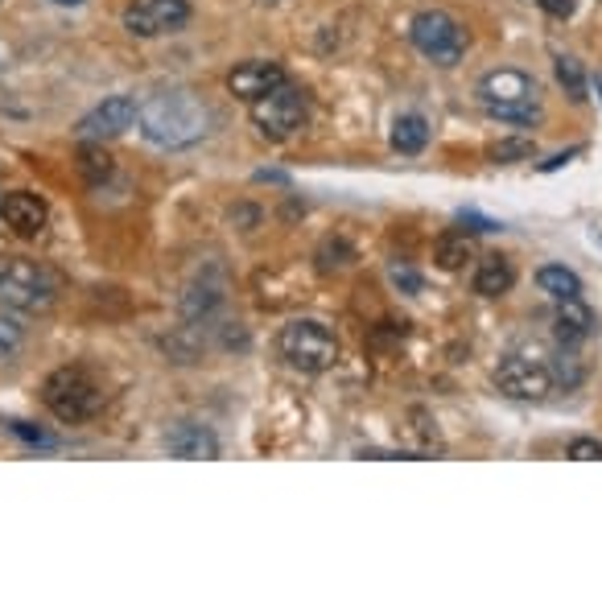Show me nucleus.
<instances>
[{"mask_svg": "<svg viewBox=\"0 0 602 606\" xmlns=\"http://www.w3.org/2000/svg\"><path fill=\"white\" fill-rule=\"evenodd\" d=\"M137 124H141V132L153 145H161V149H186V145L207 137L211 112H207V104H198L190 91H161V95H153L149 104L137 112Z\"/></svg>", "mask_w": 602, "mask_h": 606, "instance_id": "nucleus-1", "label": "nucleus"}, {"mask_svg": "<svg viewBox=\"0 0 602 606\" xmlns=\"http://www.w3.org/2000/svg\"><path fill=\"white\" fill-rule=\"evenodd\" d=\"M277 347H281V359L289 367H297V372H306V376H322V372H330V367L339 363V339H334L330 326L318 322V318L289 322L281 330Z\"/></svg>", "mask_w": 602, "mask_h": 606, "instance_id": "nucleus-2", "label": "nucleus"}, {"mask_svg": "<svg viewBox=\"0 0 602 606\" xmlns=\"http://www.w3.org/2000/svg\"><path fill=\"white\" fill-rule=\"evenodd\" d=\"M42 400L58 421L75 425V421H87V417L99 413L104 392H99V384L83 372V367H58V372L42 384Z\"/></svg>", "mask_w": 602, "mask_h": 606, "instance_id": "nucleus-3", "label": "nucleus"}, {"mask_svg": "<svg viewBox=\"0 0 602 606\" xmlns=\"http://www.w3.org/2000/svg\"><path fill=\"white\" fill-rule=\"evenodd\" d=\"M0 306L17 314H42L54 306V285L33 260H0Z\"/></svg>", "mask_w": 602, "mask_h": 606, "instance_id": "nucleus-4", "label": "nucleus"}, {"mask_svg": "<svg viewBox=\"0 0 602 606\" xmlns=\"http://www.w3.org/2000/svg\"><path fill=\"white\" fill-rule=\"evenodd\" d=\"M409 38L429 62H438V66H458L462 54H466V42H471V38H466V29H462V21H454L442 9L417 13L413 25H409Z\"/></svg>", "mask_w": 602, "mask_h": 606, "instance_id": "nucleus-5", "label": "nucleus"}, {"mask_svg": "<svg viewBox=\"0 0 602 606\" xmlns=\"http://www.w3.org/2000/svg\"><path fill=\"white\" fill-rule=\"evenodd\" d=\"M301 120H306V91L289 87V83H281L277 91L260 95L252 104V124L260 128V137H269V141H289L301 128Z\"/></svg>", "mask_w": 602, "mask_h": 606, "instance_id": "nucleus-6", "label": "nucleus"}, {"mask_svg": "<svg viewBox=\"0 0 602 606\" xmlns=\"http://www.w3.org/2000/svg\"><path fill=\"white\" fill-rule=\"evenodd\" d=\"M495 388L512 400H545L553 392V372H549V363L508 355L495 367Z\"/></svg>", "mask_w": 602, "mask_h": 606, "instance_id": "nucleus-7", "label": "nucleus"}, {"mask_svg": "<svg viewBox=\"0 0 602 606\" xmlns=\"http://www.w3.org/2000/svg\"><path fill=\"white\" fill-rule=\"evenodd\" d=\"M186 21H190L186 0H141V5H132L124 13L128 33H137V38H157V33L182 29Z\"/></svg>", "mask_w": 602, "mask_h": 606, "instance_id": "nucleus-8", "label": "nucleus"}, {"mask_svg": "<svg viewBox=\"0 0 602 606\" xmlns=\"http://www.w3.org/2000/svg\"><path fill=\"white\" fill-rule=\"evenodd\" d=\"M137 104H132L128 95H108L99 108H91L83 120H79V137L83 141H104V137H120L137 124Z\"/></svg>", "mask_w": 602, "mask_h": 606, "instance_id": "nucleus-9", "label": "nucleus"}, {"mask_svg": "<svg viewBox=\"0 0 602 606\" xmlns=\"http://www.w3.org/2000/svg\"><path fill=\"white\" fill-rule=\"evenodd\" d=\"M285 83V71L277 62H260V58H252V62H240L236 71L227 75V91L236 95V99H248V104H256L260 95H269V91H277Z\"/></svg>", "mask_w": 602, "mask_h": 606, "instance_id": "nucleus-10", "label": "nucleus"}, {"mask_svg": "<svg viewBox=\"0 0 602 606\" xmlns=\"http://www.w3.org/2000/svg\"><path fill=\"white\" fill-rule=\"evenodd\" d=\"M165 450H170L174 458H186V462H207V458H219V437L207 425L178 421L170 433H165Z\"/></svg>", "mask_w": 602, "mask_h": 606, "instance_id": "nucleus-11", "label": "nucleus"}, {"mask_svg": "<svg viewBox=\"0 0 602 606\" xmlns=\"http://www.w3.org/2000/svg\"><path fill=\"white\" fill-rule=\"evenodd\" d=\"M46 215H50L46 202L38 194H29V190H13V194H5V202H0V219H5L17 235H25V240L42 235Z\"/></svg>", "mask_w": 602, "mask_h": 606, "instance_id": "nucleus-12", "label": "nucleus"}, {"mask_svg": "<svg viewBox=\"0 0 602 606\" xmlns=\"http://www.w3.org/2000/svg\"><path fill=\"white\" fill-rule=\"evenodd\" d=\"M483 104H524V99H537V79L524 71H491L479 83Z\"/></svg>", "mask_w": 602, "mask_h": 606, "instance_id": "nucleus-13", "label": "nucleus"}, {"mask_svg": "<svg viewBox=\"0 0 602 606\" xmlns=\"http://www.w3.org/2000/svg\"><path fill=\"white\" fill-rule=\"evenodd\" d=\"M594 310L586 306L582 297H561V306H557V314H553V334L565 343V347H578V343H586L590 334H594Z\"/></svg>", "mask_w": 602, "mask_h": 606, "instance_id": "nucleus-14", "label": "nucleus"}, {"mask_svg": "<svg viewBox=\"0 0 602 606\" xmlns=\"http://www.w3.org/2000/svg\"><path fill=\"white\" fill-rule=\"evenodd\" d=\"M516 285V268L508 256H483L475 268V293L479 297H504Z\"/></svg>", "mask_w": 602, "mask_h": 606, "instance_id": "nucleus-15", "label": "nucleus"}, {"mask_svg": "<svg viewBox=\"0 0 602 606\" xmlns=\"http://www.w3.org/2000/svg\"><path fill=\"white\" fill-rule=\"evenodd\" d=\"M466 260H475V244H471V235L450 231V235H442V240L433 244V264L446 268V273H458V268H466Z\"/></svg>", "mask_w": 602, "mask_h": 606, "instance_id": "nucleus-16", "label": "nucleus"}, {"mask_svg": "<svg viewBox=\"0 0 602 606\" xmlns=\"http://www.w3.org/2000/svg\"><path fill=\"white\" fill-rule=\"evenodd\" d=\"M429 145V124H425V116H417V112H409V116H400L396 124H392V149L396 153H421Z\"/></svg>", "mask_w": 602, "mask_h": 606, "instance_id": "nucleus-17", "label": "nucleus"}, {"mask_svg": "<svg viewBox=\"0 0 602 606\" xmlns=\"http://www.w3.org/2000/svg\"><path fill=\"white\" fill-rule=\"evenodd\" d=\"M219 301H223V285L219 281H194L190 289H186V297H182V314L194 322V318H207L211 310H219Z\"/></svg>", "mask_w": 602, "mask_h": 606, "instance_id": "nucleus-18", "label": "nucleus"}, {"mask_svg": "<svg viewBox=\"0 0 602 606\" xmlns=\"http://www.w3.org/2000/svg\"><path fill=\"white\" fill-rule=\"evenodd\" d=\"M537 285L549 293V297H582V277L574 273V268H565V264H545L537 268Z\"/></svg>", "mask_w": 602, "mask_h": 606, "instance_id": "nucleus-19", "label": "nucleus"}, {"mask_svg": "<svg viewBox=\"0 0 602 606\" xmlns=\"http://www.w3.org/2000/svg\"><path fill=\"white\" fill-rule=\"evenodd\" d=\"M483 108H487V116H495V120L524 124V128H532V124L545 120V108L537 104V99H524V104H483Z\"/></svg>", "mask_w": 602, "mask_h": 606, "instance_id": "nucleus-20", "label": "nucleus"}, {"mask_svg": "<svg viewBox=\"0 0 602 606\" xmlns=\"http://www.w3.org/2000/svg\"><path fill=\"white\" fill-rule=\"evenodd\" d=\"M532 153H537V145H532L528 137H504V141H495V145L487 149V157H491V161H499V165L532 161Z\"/></svg>", "mask_w": 602, "mask_h": 606, "instance_id": "nucleus-21", "label": "nucleus"}, {"mask_svg": "<svg viewBox=\"0 0 602 606\" xmlns=\"http://www.w3.org/2000/svg\"><path fill=\"white\" fill-rule=\"evenodd\" d=\"M355 260L351 244L347 240H322L318 248V273H334V268H347Z\"/></svg>", "mask_w": 602, "mask_h": 606, "instance_id": "nucleus-22", "label": "nucleus"}, {"mask_svg": "<svg viewBox=\"0 0 602 606\" xmlns=\"http://www.w3.org/2000/svg\"><path fill=\"white\" fill-rule=\"evenodd\" d=\"M557 83L565 87V95L570 99H586V79H582V66L574 62V58H557Z\"/></svg>", "mask_w": 602, "mask_h": 606, "instance_id": "nucleus-23", "label": "nucleus"}, {"mask_svg": "<svg viewBox=\"0 0 602 606\" xmlns=\"http://www.w3.org/2000/svg\"><path fill=\"white\" fill-rule=\"evenodd\" d=\"M549 372H553V384H565V388H578L582 384V376H586V367L578 363V355H557L553 359V367H549Z\"/></svg>", "mask_w": 602, "mask_h": 606, "instance_id": "nucleus-24", "label": "nucleus"}, {"mask_svg": "<svg viewBox=\"0 0 602 606\" xmlns=\"http://www.w3.org/2000/svg\"><path fill=\"white\" fill-rule=\"evenodd\" d=\"M21 347H25V334H21V326H17L13 318L0 314V363L17 359V351H21Z\"/></svg>", "mask_w": 602, "mask_h": 606, "instance_id": "nucleus-25", "label": "nucleus"}, {"mask_svg": "<svg viewBox=\"0 0 602 606\" xmlns=\"http://www.w3.org/2000/svg\"><path fill=\"white\" fill-rule=\"evenodd\" d=\"M388 281H392L400 293H409V297H413V293H421V285H425L413 264H392V268H388Z\"/></svg>", "mask_w": 602, "mask_h": 606, "instance_id": "nucleus-26", "label": "nucleus"}, {"mask_svg": "<svg viewBox=\"0 0 602 606\" xmlns=\"http://www.w3.org/2000/svg\"><path fill=\"white\" fill-rule=\"evenodd\" d=\"M108 170H112V157H108L104 149H95V145L87 141V145H83V174L95 182V178H104Z\"/></svg>", "mask_w": 602, "mask_h": 606, "instance_id": "nucleus-27", "label": "nucleus"}, {"mask_svg": "<svg viewBox=\"0 0 602 606\" xmlns=\"http://www.w3.org/2000/svg\"><path fill=\"white\" fill-rule=\"evenodd\" d=\"M565 454H570L574 462H598L602 458V442H598V437H574V442L565 446Z\"/></svg>", "mask_w": 602, "mask_h": 606, "instance_id": "nucleus-28", "label": "nucleus"}, {"mask_svg": "<svg viewBox=\"0 0 602 606\" xmlns=\"http://www.w3.org/2000/svg\"><path fill=\"white\" fill-rule=\"evenodd\" d=\"M5 425H9V433H17L21 442H29V446H46V450L54 446V437L46 429H33L29 421H5Z\"/></svg>", "mask_w": 602, "mask_h": 606, "instance_id": "nucleus-29", "label": "nucleus"}, {"mask_svg": "<svg viewBox=\"0 0 602 606\" xmlns=\"http://www.w3.org/2000/svg\"><path fill=\"white\" fill-rule=\"evenodd\" d=\"M537 5L549 13V17H557V21H565V17H574V9H578V0H537Z\"/></svg>", "mask_w": 602, "mask_h": 606, "instance_id": "nucleus-30", "label": "nucleus"}, {"mask_svg": "<svg viewBox=\"0 0 602 606\" xmlns=\"http://www.w3.org/2000/svg\"><path fill=\"white\" fill-rule=\"evenodd\" d=\"M223 347H227V351H236V347L244 351V347H248V330H244L240 322H227V330H223Z\"/></svg>", "mask_w": 602, "mask_h": 606, "instance_id": "nucleus-31", "label": "nucleus"}, {"mask_svg": "<svg viewBox=\"0 0 602 606\" xmlns=\"http://www.w3.org/2000/svg\"><path fill=\"white\" fill-rule=\"evenodd\" d=\"M462 223H471V231H495L499 223H491V219H479V215H458Z\"/></svg>", "mask_w": 602, "mask_h": 606, "instance_id": "nucleus-32", "label": "nucleus"}, {"mask_svg": "<svg viewBox=\"0 0 602 606\" xmlns=\"http://www.w3.org/2000/svg\"><path fill=\"white\" fill-rule=\"evenodd\" d=\"M54 5H62V9H79L83 0H54Z\"/></svg>", "mask_w": 602, "mask_h": 606, "instance_id": "nucleus-33", "label": "nucleus"}, {"mask_svg": "<svg viewBox=\"0 0 602 606\" xmlns=\"http://www.w3.org/2000/svg\"><path fill=\"white\" fill-rule=\"evenodd\" d=\"M594 87H598V99H602V75H598V79H594Z\"/></svg>", "mask_w": 602, "mask_h": 606, "instance_id": "nucleus-34", "label": "nucleus"}]
</instances>
